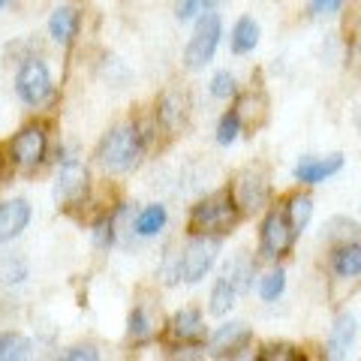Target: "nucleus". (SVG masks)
I'll return each mask as SVG.
<instances>
[{
	"instance_id": "nucleus-22",
	"label": "nucleus",
	"mask_w": 361,
	"mask_h": 361,
	"mask_svg": "<svg viewBox=\"0 0 361 361\" xmlns=\"http://www.w3.org/2000/svg\"><path fill=\"white\" fill-rule=\"evenodd\" d=\"M30 341L18 331H0V361H18L30 355Z\"/></svg>"
},
{
	"instance_id": "nucleus-24",
	"label": "nucleus",
	"mask_w": 361,
	"mask_h": 361,
	"mask_svg": "<svg viewBox=\"0 0 361 361\" xmlns=\"http://www.w3.org/2000/svg\"><path fill=\"white\" fill-rule=\"evenodd\" d=\"M361 235V226L355 220H349V217H331L329 223H325V232H322V238L325 241H353Z\"/></svg>"
},
{
	"instance_id": "nucleus-4",
	"label": "nucleus",
	"mask_w": 361,
	"mask_h": 361,
	"mask_svg": "<svg viewBox=\"0 0 361 361\" xmlns=\"http://www.w3.org/2000/svg\"><path fill=\"white\" fill-rule=\"evenodd\" d=\"M220 244H223L220 235H193L178 256L180 280H184V283H199V280L214 268V262H217Z\"/></svg>"
},
{
	"instance_id": "nucleus-20",
	"label": "nucleus",
	"mask_w": 361,
	"mask_h": 361,
	"mask_svg": "<svg viewBox=\"0 0 361 361\" xmlns=\"http://www.w3.org/2000/svg\"><path fill=\"white\" fill-rule=\"evenodd\" d=\"M283 211H286V217H289V223H292V229H295V235H301V232L310 226V217H313V199H310L307 193H292V196L286 199Z\"/></svg>"
},
{
	"instance_id": "nucleus-18",
	"label": "nucleus",
	"mask_w": 361,
	"mask_h": 361,
	"mask_svg": "<svg viewBox=\"0 0 361 361\" xmlns=\"http://www.w3.org/2000/svg\"><path fill=\"white\" fill-rule=\"evenodd\" d=\"M49 33L58 45H70L78 33V13L73 6H58L49 18Z\"/></svg>"
},
{
	"instance_id": "nucleus-6",
	"label": "nucleus",
	"mask_w": 361,
	"mask_h": 361,
	"mask_svg": "<svg viewBox=\"0 0 361 361\" xmlns=\"http://www.w3.org/2000/svg\"><path fill=\"white\" fill-rule=\"evenodd\" d=\"M229 190H232V199H235V205H238L241 214L262 211L268 205V199H271L268 175L262 172V169H244Z\"/></svg>"
},
{
	"instance_id": "nucleus-12",
	"label": "nucleus",
	"mask_w": 361,
	"mask_h": 361,
	"mask_svg": "<svg viewBox=\"0 0 361 361\" xmlns=\"http://www.w3.org/2000/svg\"><path fill=\"white\" fill-rule=\"evenodd\" d=\"M343 169V154H329V157H304V160L295 166V180L298 184H322L331 175H337Z\"/></svg>"
},
{
	"instance_id": "nucleus-26",
	"label": "nucleus",
	"mask_w": 361,
	"mask_h": 361,
	"mask_svg": "<svg viewBox=\"0 0 361 361\" xmlns=\"http://www.w3.org/2000/svg\"><path fill=\"white\" fill-rule=\"evenodd\" d=\"M283 289H286V274L283 271H268V274L259 280V298L262 301H277L280 295H283Z\"/></svg>"
},
{
	"instance_id": "nucleus-7",
	"label": "nucleus",
	"mask_w": 361,
	"mask_h": 361,
	"mask_svg": "<svg viewBox=\"0 0 361 361\" xmlns=\"http://www.w3.org/2000/svg\"><path fill=\"white\" fill-rule=\"evenodd\" d=\"M16 90L27 106H42L51 97V73L39 58H27L16 73Z\"/></svg>"
},
{
	"instance_id": "nucleus-31",
	"label": "nucleus",
	"mask_w": 361,
	"mask_h": 361,
	"mask_svg": "<svg viewBox=\"0 0 361 361\" xmlns=\"http://www.w3.org/2000/svg\"><path fill=\"white\" fill-rule=\"evenodd\" d=\"M202 16V0H178L175 4V18L178 21H190Z\"/></svg>"
},
{
	"instance_id": "nucleus-11",
	"label": "nucleus",
	"mask_w": 361,
	"mask_h": 361,
	"mask_svg": "<svg viewBox=\"0 0 361 361\" xmlns=\"http://www.w3.org/2000/svg\"><path fill=\"white\" fill-rule=\"evenodd\" d=\"M169 337L180 346H202L208 341V329L202 322V313L199 310H180L172 316L169 322Z\"/></svg>"
},
{
	"instance_id": "nucleus-15",
	"label": "nucleus",
	"mask_w": 361,
	"mask_h": 361,
	"mask_svg": "<svg viewBox=\"0 0 361 361\" xmlns=\"http://www.w3.org/2000/svg\"><path fill=\"white\" fill-rule=\"evenodd\" d=\"M157 121H160V127L169 130V133L184 127V121H187V97L178 94V90H169L160 103H157Z\"/></svg>"
},
{
	"instance_id": "nucleus-28",
	"label": "nucleus",
	"mask_w": 361,
	"mask_h": 361,
	"mask_svg": "<svg viewBox=\"0 0 361 361\" xmlns=\"http://www.w3.org/2000/svg\"><path fill=\"white\" fill-rule=\"evenodd\" d=\"M256 358L259 361H295V358H301V353L292 343H265L256 353Z\"/></svg>"
},
{
	"instance_id": "nucleus-3",
	"label": "nucleus",
	"mask_w": 361,
	"mask_h": 361,
	"mask_svg": "<svg viewBox=\"0 0 361 361\" xmlns=\"http://www.w3.org/2000/svg\"><path fill=\"white\" fill-rule=\"evenodd\" d=\"M220 37H223V21L217 13H202L199 21H196V30L193 37L187 42V51H184V63L187 70H205V66L214 61L217 54V45H220Z\"/></svg>"
},
{
	"instance_id": "nucleus-14",
	"label": "nucleus",
	"mask_w": 361,
	"mask_h": 361,
	"mask_svg": "<svg viewBox=\"0 0 361 361\" xmlns=\"http://www.w3.org/2000/svg\"><path fill=\"white\" fill-rule=\"evenodd\" d=\"M355 316L353 313H341L331 325V334H329V343H325V358H346L349 349L355 343Z\"/></svg>"
},
{
	"instance_id": "nucleus-23",
	"label": "nucleus",
	"mask_w": 361,
	"mask_h": 361,
	"mask_svg": "<svg viewBox=\"0 0 361 361\" xmlns=\"http://www.w3.org/2000/svg\"><path fill=\"white\" fill-rule=\"evenodd\" d=\"M235 298H238V292H235V289L220 277L217 283L211 286V298H208V310H211V316H226V313L235 307Z\"/></svg>"
},
{
	"instance_id": "nucleus-29",
	"label": "nucleus",
	"mask_w": 361,
	"mask_h": 361,
	"mask_svg": "<svg viewBox=\"0 0 361 361\" xmlns=\"http://www.w3.org/2000/svg\"><path fill=\"white\" fill-rule=\"evenodd\" d=\"M211 97H217V99H232V97H238V85H235V75H232L229 70L214 73V78H211Z\"/></svg>"
},
{
	"instance_id": "nucleus-16",
	"label": "nucleus",
	"mask_w": 361,
	"mask_h": 361,
	"mask_svg": "<svg viewBox=\"0 0 361 361\" xmlns=\"http://www.w3.org/2000/svg\"><path fill=\"white\" fill-rule=\"evenodd\" d=\"M253 268L256 265H253L250 256H247V253H235L229 262L223 265V280L241 295V292H247L253 286Z\"/></svg>"
},
{
	"instance_id": "nucleus-5",
	"label": "nucleus",
	"mask_w": 361,
	"mask_h": 361,
	"mask_svg": "<svg viewBox=\"0 0 361 361\" xmlns=\"http://www.w3.org/2000/svg\"><path fill=\"white\" fill-rule=\"evenodd\" d=\"M295 229H292V223L286 217L283 208H271L262 220V232H259V253L262 259H280L292 250V244H295Z\"/></svg>"
},
{
	"instance_id": "nucleus-21",
	"label": "nucleus",
	"mask_w": 361,
	"mask_h": 361,
	"mask_svg": "<svg viewBox=\"0 0 361 361\" xmlns=\"http://www.w3.org/2000/svg\"><path fill=\"white\" fill-rule=\"evenodd\" d=\"M259 25L250 18V16H244L235 21V27H232V51L235 54H250L256 45H259Z\"/></svg>"
},
{
	"instance_id": "nucleus-9",
	"label": "nucleus",
	"mask_w": 361,
	"mask_h": 361,
	"mask_svg": "<svg viewBox=\"0 0 361 361\" xmlns=\"http://www.w3.org/2000/svg\"><path fill=\"white\" fill-rule=\"evenodd\" d=\"M45 130L37 127V123H30L21 133H16V139L9 142V157H13V163L21 166V169H37L45 157Z\"/></svg>"
},
{
	"instance_id": "nucleus-2",
	"label": "nucleus",
	"mask_w": 361,
	"mask_h": 361,
	"mask_svg": "<svg viewBox=\"0 0 361 361\" xmlns=\"http://www.w3.org/2000/svg\"><path fill=\"white\" fill-rule=\"evenodd\" d=\"M241 211L232 199V190H217L205 199H199L190 211V232L193 235H223L235 229Z\"/></svg>"
},
{
	"instance_id": "nucleus-25",
	"label": "nucleus",
	"mask_w": 361,
	"mask_h": 361,
	"mask_svg": "<svg viewBox=\"0 0 361 361\" xmlns=\"http://www.w3.org/2000/svg\"><path fill=\"white\" fill-rule=\"evenodd\" d=\"M27 277V262L21 256H4L0 259V283L18 286Z\"/></svg>"
},
{
	"instance_id": "nucleus-27",
	"label": "nucleus",
	"mask_w": 361,
	"mask_h": 361,
	"mask_svg": "<svg viewBox=\"0 0 361 361\" xmlns=\"http://www.w3.org/2000/svg\"><path fill=\"white\" fill-rule=\"evenodd\" d=\"M241 127H244V121H241L238 111L235 109L226 111V115L220 118V123H217V145H232L241 135Z\"/></svg>"
},
{
	"instance_id": "nucleus-33",
	"label": "nucleus",
	"mask_w": 361,
	"mask_h": 361,
	"mask_svg": "<svg viewBox=\"0 0 361 361\" xmlns=\"http://www.w3.org/2000/svg\"><path fill=\"white\" fill-rule=\"evenodd\" d=\"M63 358L66 361H97L99 353L94 346H73V349H66V353H63Z\"/></svg>"
},
{
	"instance_id": "nucleus-1",
	"label": "nucleus",
	"mask_w": 361,
	"mask_h": 361,
	"mask_svg": "<svg viewBox=\"0 0 361 361\" xmlns=\"http://www.w3.org/2000/svg\"><path fill=\"white\" fill-rule=\"evenodd\" d=\"M142 154H145L142 130L135 127V123H121V127H115L111 133L103 135V142H99V148H97V160L106 172L123 175V172H130V169L139 166Z\"/></svg>"
},
{
	"instance_id": "nucleus-13",
	"label": "nucleus",
	"mask_w": 361,
	"mask_h": 361,
	"mask_svg": "<svg viewBox=\"0 0 361 361\" xmlns=\"http://www.w3.org/2000/svg\"><path fill=\"white\" fill-rule=\"evenodd\" d=\"M30 223V205L27 199H9L0 202V244L16 241Z\"/></svg>"
},
{
	"instance_id": "nucleus-35",
	"label": "nucleus",
	"mask_w": 361,
	"mask_h": 361,
	"mask_svg": "<svg viewBox=\"0 0 361 361\" xmlns=\"http://www.w3.org/2000/svg\"><path fill=\"white\" fill-rule=\"evenodd\" d=\"M6 4H9V0H0V6H6Z\"/></svg>"
},
{
	"instance_id": "nucleus-34",
	"label": "nucleus",
	"mask_w": 361,
	"mask_h": 361,
	"mask_svg": "<svg viewBox=\"0 0 361 361\" xmlns=\"http://www.w3.org/2000/svg\"><path fill=\"white\" fill-rule=\"evenodd\" d=\"M223 4V0H202V13H214Z\"/></svg>"
},
{
	"instance_id": "nucleus-17",
	"label": "nucleus",
	"mask_w": 361,
	"mask_h": 361,
	"mask_svg": "<svg viewBox=\"0 0 361 361\" xmlns=\"http://www.w3.org/2000/svg\"><path fill=\"white\" fill-rule=\"evenodd\" d=\"M331 271L337 277H358L361 274V241H343L331 256Z\"/></svg>"
},
{
	"instance_id": "nucleus-32",
	"label": "nucleus",
	"mask_w": 361,
	"mask_h": 361,
	"mask_svg": "<svg viewBox=\"0 0 361 361\" xmlns=\"http://www.w3.org/2000/svg\"><path fill=\"white\" fill-rule=\"evenodd\" d=\"M343 0H310V16H337Z\"/></svg>"
},
{
	"instance_id": "nucleus-8",
	"label": "nucleus",
	"mask_w": 361,
	"mask_h": 361,
	"mask_svg": "<svg viewBox=\"0 0 361 361\" xmlns=\"http://www.w3.org/2000/svg\"><path fill=\"white\" fill-rule=\"evenodd\" d=\"M85 196H87V169L75 157H66L63 166L58 169V180H54V202L61 208H73Z\"/></svg>"
},
{
	"instance_id": "nucleus-36",
	"label": "nucleus",
	"mask_w": 361,
	"mask_h": 361,
	"mask_svg": "<svg viewBox=\"0 0 361 361\" xmlns=\"http://www.w3.org/2000/svg\"><path fill=\"white\" fill-rule=\"evenodd\" d=\"M358 51H361V37H358Z\"/></svg>"
},
{
	"instance_id": "nucleus-10",
	"label": "nucleus",
	"mask_w": 361,
	"mask_h": 361,
	"mask_svg": "<svg viewBox=\"0 0 361 361\" xmlns=\"http://www.w3.org/2000/svg\"><path fill=\"white\" fill-rule=\"evenodd\" d=\"M250 341H253V334L244 322H226L208 337V346L214 355L226 358V355H241L244 349L250 346Z\"/></svg>"
},
{
	"instance_id": "nucleus-19",
	"label": "nucleus",
	"mask_w": 361,
	"mask_h": 361,
	"mask_svg": "<svg viewBox=\"0 0 361 361\" xmlns=\"http://www.w3.org/2000/svg\"><path fill=\"white\" fill-rule=\"evenodd\" d=\"M166 220H169V214H166V205H148V208H142L139 211V217H135L133 223V229L139 238H154V235H160L166 229Z\"/></svg>"
},
{
	"instance_id": "nucleus-30",
	"label": "nucleus",
	"mask_w": 361,
	"mask_h": 361,
	"mask_svg": "<svg viewBox=\"0 0 361 361\" xmlns=\"http://www.w3.org/2000/svg\"><path fill=\"white\" fill-rule=\"evenodd\" d=\"M154 334V325H151V316L145 307H135L130 313V337L133 341H148V337Z\"/></svg>"
}]
</instances>
